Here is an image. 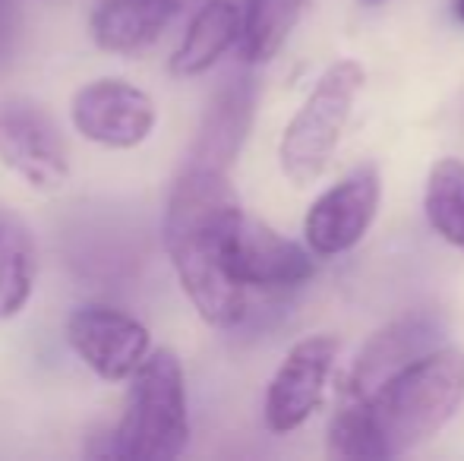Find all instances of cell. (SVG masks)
<instances>
[{
  "mask_svg": "<svg viewBox=\"0 0 464 461\" xmlns=\"http://www.w3.org/2000/svg\"><path fill=\"white\" fill-rule=\"evenodd\" d=\"M246 212L227 171L189 165L171 187L161 244L180 291L202 322L234 329L246 316V288L234 278V240Z\"/></svg>",
  "mask_w": 464,
  "mask_h": 461,
  "instance_id": "6da1fadb",
  "label": "cell"
},
{
  "mask_svg": "<svg viewBox=\"0 0 464 461\" xmlns=\"http://www.w3.org/2000/svg\"><path fill=\"white\" fill-rule=\"evenodd\" d=\"M385 458L430 443L464 405V351L440 345L367 395Z\"/></svg>",
  "mask_w": 464,
  "mask_h": 461,
  "instance_id": "7a4b0ae2",
  "label": "cell"
},
{
  "mask_svg": "<svg viewBox=\"0 0 464 461\" xmlns=\"http://www.w3.org/2000/svg\"><path fill=\"white\" fill-rule=\"evenodd\" d=\"M114 437L127 461H174L184 456L189 443L187 376L171 348H152L130 376Z\"/></svg>",
  "mask_w": 464,
  "mask_h": 461,
  "instance_id": "3957f363",
  "label": "cell"
},
{
  "mask_svg": "<svg viewBox=\"0 0 464 461\" xmlns=\"http://www.w3.org/2000/svg\"><path fill=\"white\" fill-rule=\"evenodd\" d=\"M367 70L357 61H335L316 80L304 105L291 117L278 142V165L294 187H310L323 178L363 89Z\"/></svg>",
  "mask_w": 464,
  "mask_h": 461,
  "instance_id": "277c9868",
  "label": "cell"
},
{
  "mask_svg": "<svg viewBox=\"0 0 464 461\" xmlns=\"http://www.w3.org/2000/svg\"><path fill=\"white\" fill-rule=\"evenodd\" d=\"M70 123L86 142L111 152L140 149L159 127V108L146 89L121 76H98L70 101Z\"/></svg>",
  "mask_w": 464,
  "mask_h": 461,
  "instance_id": "5b68a950",
  "label": "cell"
},
{
  "mask_svg": "<svg viewBox=\"0 0 464 461\" xmlns=\"http://www.w3.org/2000/svg\"><path fill=\"white\" fill-rule=\"evenodd\" d=\"M0 165L35 193L63 190L70 152L54 117L29 101H0Z\"/></svg>",
  "mask_w": 464,
  "mask_h": 461,
  "instance_id": "8992f818",
  "label": "cell"
},
{
  "mask_svg": "<svg viewBox=\"0 0 464 461\" xmlns=\"http://www.w3.org/2000/svg\"><path fill=\"white\" fill-rule=\"evenodd\" d=\"M379 199L382 184L372 161L351 168L338 184L319 193L304 218V244L313 250V256L332 259L354 250L376 222Z\"/></svg>",
  "mask_w": 464,
  "mask_h": 461,
  "instance_id": "52a82bcc",
  "label": "cell"
},
{
  "mask_svg": "<svg viewBox=\"0 0 464 461\" xmlns=\"http://www.w3.org/2000/svg\"><path fill=\"white\" fill-rule=\"evenodd\" d=\"M67 345L82 367L104 382H130L152 351V332L136 316L108 303L76 307L67 320Z\"/></svg>",
  "mask_w": 464,
  "mask_h": 461,
  "instance_id": "ba28073f",
  "label": "cell"
},
{
  "mask_svg": "<svg viewBox=\"0 0 464 461\" xmlns=\"http://www.w3.org/2000/svg\"><path fill=\"white\" fill-rule=\"evenodd\" d=\"M338 360V339L335 335H306L285 354L266 389L263 418L266 427L278 437L294 433L316 414L323 405L325 386Z\"/></svg>",
  "mask_w": 464,
  "mask_h": 461,
  "instance_id": "9c48e42d",
  "label": "cell"
},
{
  "mask_svg": "<svg viewBox=\"0 0 464 461\" xmlns=\"http://www.w3.org/2000/svg\"><path fill=\"white\" fill-rule=\"evenodd\" d=\"M234 278L244 284L246 291H287L300 288L316 275V263H313V250L297 240L285 237L276 228H269L259 218H244L234 240V256H231Z\"/></svg>",
  "mask_w": 464,
  "mask_h": 461,
  "instance_id": "30bf717a",
  "label": "cell"
},
{
  "mask_svg": "<svg viewBox=\"0 0 464 461\" xmlns=\"http://www.w3.org/2000/svg\"><path fill=\"white\" fill-rule=\"evenodd\" d=\"M440 341H442V322L433 313L398 316L395 322H389L376 335H370V341L361 348L348 379H344V392H354L367 399L389 376H395L398 370L414 363L417 357L440 348Z\"/></svg>",
  "mask_w": 464,
  "mask_h": 461,
  "instance_id": "8fae6325",
  "label": "cell"
},
{
  "mask_svg": "<svg viewBox=\"0 0 464 461\" xmlns=\"http://www.w3.org/2000/svg\"><path fill=\"white\" fill-rule=\"evenodd\" d=\"M180 0H102L89 16V35L111 54H140L178 19Z\"/></svg>",
  "mask_w": 464,
  "mask_h": 461,
  "instance_id": "7c38bea8",
  "label": "cell"
},
{
  "mask_svg": "<svg viewBox=\"0 0 464 461\" xmlns=\"http://www.w3.org/2000/svg\"><path fill=\"white\" fill-rule=\"evenodd\" d=\"M240 19L244 13L231 0H206L189 19L184 38L174 48L168 70L178 80L202 76L240 42Z\"/></svg>",
  "mask_w": 464,
  "mask_h": 461,
  "instance_id": "4fadbf2b",
  "label": "cell"
},
{
  "mask_svg": "<svg viewBox=\"0 0 464 461\" xmlns=\"http://www.w3.org/2000/svg\"><path fill=\"white\" fill-rule=\"evenodd\" d=\"M253 105H256V92H253L250 80L227 82L206 111L199 139H196L193 165H212L227 171V165L237 158L240 146L250 133Z\"/></svg>",
  "mask_w": 464,
  "mask_h": 461,
  "instance_id": "5bb4252c",
  "label": "cell"
},
{
  "mask_svg": "<svg viewBox=\"0 0 464 461\" xmlns=\"http://www.w3.org/2000/svg\"><path fill=\"white\" fill-rule=\"evenodd\" d=\"M38 282V246L32 228L10 209H0V322L29 307Z\"/></svg>",
  "mask_w": 464,
  "mask_h": 461,
  "instance_id": "9a60e30c",
  "label": "cell"
},
{
  "mask_svg": "<svg viewBox=\"0 0 464 461\" xmlns=\"http://www.w3.org/2000/svg\"><path fill=\"white\" fill-rule=\"evenodd\" d=\"M310 0H246L240 19V57L253 67L269 63L297 29Z\"/></svg>",
  "mask_w": 464,
  "mask_h": 461,
  "instance_id": "2e32d148",
  "label": "cell"
},
{
  "mask_svg": "<svg viewBox=\"0 0 464 461\" xmlns=\"http://www.w3.org/2000/svg\"><path fill=\"white\" fill-rule=\"evenodd\" d=\"M423 212L430 228L446 244L464 253V161L440 158L430 168L427 190H423Z\"/></svg>",
  "mask_w": 464,
  "mask_h": 461,
  "instance_id": "e0dca14e",
  "label": "cell"
},
{
  "mask_svg": "<svg viewBox=\"0 0 464 461\" xmlns=\"http://www.w3.org/2000/svg\"><path fill=\"white\" fill-rule=\"evenodd\" d=\"M329 456L351 461L385 458V449L379 443V430L372 424L370 401L363 395L342 392V405H338L335 418L329 424Z\"/></svg>",
  "mask_w": 464,
  "mask_h": 461,
  "instance_id": "ac0fdd59",
  "label": "cell"
},
{
  "mask_svg": "<svg viewBox=\"0 0 464 461\" xmlns=\"http://www.w3.org/2000/svg\"><path fill=\"white\" fill-rule=\"evenodd\" d=\"M455 13H459V19L464 23V0H455Z\"/></svg>",
  "mask_w": 464,
  "mask_h": 461,
  "instance_id": "d6986e66",
  "label": "cell"
},
{
  "mask_svg": "<svg viewBox=\"0 0 464 461\" xmlns=\"http://www.w3.org/2000/svg\"><path fill=\"white\" fill-rule=\"evenodd\" d=\"M361 4H363V6H382L385 0H361Z\"/></svg>",
  "mask_w": 464,
  "mask_h": 461,
  "instance_id": "ffe728a7",
  "label": "cell"
}]
</instances>
